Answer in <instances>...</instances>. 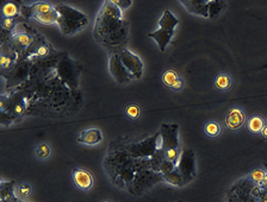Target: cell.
<instances>
[{"label": "cell", "instance_id": "cell-27", "mask_svg": "<svg viewBox=\"0 0 267 202\" xmlns=\"http://www.w3.org/2000/svg\"><path fill=\"white\" fill-rule=\"evenodd\" d=\"M251 195V202H267V189L261 186H254Z\"/></svg>", "mask_w": 267, "mask_h": 202}, {"label": "cell", "instance_id": "cell-32", "mask_svg": "<svg viewBox=\"0 0 267 202\" xmlns=\"http://www.w3.org/2000/svg\"><path fill=\"white\" fill-rule=\"evenodd\" d=\"M176 168H177V164H174V163H172V162H170V160H167V159H164V162H162L161 166H160L159 172L162 175V176H164V175L168 174V172L173 171Z\"/></svg>", "mask_w": 267, "mask_h": 202}, {"label": "cell", "instance_id": "cell-15", "mask_svg": "<svg viewBox=\"0 0 267 202\" xmlns=\"http://www.w3.org/2000/svg\"><path fill=\"white\" fill-rule=\"evenodd\" d=\"M103 141V133L99 129L92 127L82 131L78 137V142L85 145H97Z\"/></svg>", "mask_w": 267, "mask_h": 202}, {"label": "cell", "instance_id": "cell-10", "mask_svg": "<svg viewBox=\"0 0 267 202\" xmlns=\"http://www.w3.org/2000/svg\"><path fill=\"white\" fill-rule=\"evenodd\" d=\"M178 131H179V126L177 124H161L159 132L162 139V148H164V150L179 149Z\"/></svg>", "mask_w": 267, "mask_h": 202}, {"label": "cell", "instance_id": "cell-18", "mask_svg": "<svg viewBox=\"0 0 267 202\" xmlns=\"http://www.w3.org/2000/svg\"><path fill=\"white\" fill-rule=\"evenodd\" d=\"M265 124H266L265 119L261 117V115L254 114L248 118L247 129L249 132L253 133V135H260L261 130H263V127L265 126Z\"/></svg>", "mask_w": 267, "mask_h": 202}, {"label": "cell", "instance_id": "cell-37", "mask_svg": "<svg viewBox=\"0 0 267 202\" xmlns=\"http://www.w3.org/2000/svg\"><path fill=\"white\" fill-rule=\"evenodd\" d=\"M13 109H14V113H16V114H22L23 111H24V106H23L22 103L16 102V105H14Z\"/></svg>", "mask_w": 267, "mask_h": 202}, {"label": "cell", "instance_id": "cell-7", "mask_svg": "<svg viewBox=\"0 0 267 202\" xmlns=\"http://www.w3.org/2000/svg\"><path fill=\"white\" fill-rule=\"evenodd\" d=\"M177 169L182 174L186 184L191 182L196 177V156L192 149H184L180 152Z\"/></svg>", "mask_w": 267, "mask_h": 202}, {"label": "cell", "instance_id": "cell-34", "mask_svg": "<svg viewBox=\"0 0 267 202\" xmlns=\"http://www.w3.org/2000/svg\"><path fill=\"white\" fill-rule=\"evenodd\" d=\"M14 25H16V22H14L13 18H2L1 26L5 30H8V31H11V30L14 28Z\"/></svg>", "mask_w": 267, "mask_h": 202}, {"label": "cell", "instance_id": "cell-19", "mask_svg": "<svg viewBox=\"0 0 267 202\" xmlns=\"http://www.w3.org/2000/svg\"><path fill=\"white\" fill-rule=\"evenodd\" d=\"M164 181L166 183L171 184V186L173 187H184L186 186L185 180H184V177L182 176V174H180L179 170L176 168L173 171L168 172V174L164 175Z\"/></svg>", "mask_w": 267, "mask_h": 202}, {"label": "cell", "instance_id": "cell-8", "mask_svg": "<svg viewBox=\"0 0 267 202\" xmlns=\"http://www.w3.org/2000/svg\"><path fill=\"white\" fill-rule=\"evenodd\" d=\"M120 58L126 69L134 76V79H140L143 74V63L137 55L124 48L118 52Z\"/></svg>", "mask_w": 267, "mask_h": 202}, {"label": "cell", "instance_id": "cell-40", "mask_svg": "<svg viewBox=\"0 0 267 202\" xmlns=\"http://www.w3.org/2000/svg\"><path fill=\"white\" fill-rule=\"evenodd\" d=\"M261 187H263V188L267 189V175H266L265 180H264V181H263V183H261Z\"/></svg>", "mask_w": 267, "mask_h": 202}, {"label": "cell", "instance_id": "cell-38", "mask_svg": "<svg viewBox=\"0 0 267 202\" xmlns=\"http://www.w3.org/2000/svg\"><path fill=\"white\" fill-rule=\"evenodd\" d=\"M36 53H37V55H40V56H44V55H47V53H48V48H47V47H44V46L40 47V48H38V49H37Z\"/></svg>", "mask_w": 267, "mask_h": 202}, {"label": "cell", "instance_id": "cell-31", "mask_svg": "<svg viewBox=\"0 0 267 202\" xmlns=\"http://www.w3.org/2000/svg\"><path fill=\"white\" fill-rule=\"evenodd\" d=\"M164 156L165 159L170 160V162L178 164V160L180 157V151L179 149H170V150H164Z\"/></svg>", "mask_w": 267, "mask_h": 202}, {"label": "cell", "instance_id": "cell-12", "mask_svg": "<svg viewBox=\"0 0 267 202\" xmlns=\"http://www.w3.org/2000/svg\"><path fill=\"white\" fill-rule=\"evenodd\" d=\"M72 178L73 183L75 184L76 188L80 190H84L87 192L92 188L93 186V176H92L91 171H88L87 169L84 168H76L74 169L72 172Z\"/></svg>", "mask_w": 267, "mask_h": 202}, {"label": "cell", "instance_id": "cell-24", "mask_svg": "<svg viewBox=\"0 0 267 202\" xmlns=\"http://www.w3.org/2000/svg\"><path fill=\"white\" fill-rule=\"evenodd\" d=\"M204 133L209 138H216V137H218L222 133L221 125L215 120L206 121L205 125H204Z\"/></svg>", "mask_w": 267, "mask_h": 202}, {"label": "cell", "instance_id": "cell-16", "mask_svg": "<svg viewBox=\"0 0 267 202\" xmlns=\"http://www.w3.org/2000/svg\"><path fill=\"white\" fill-rule=\"evenodd\" d=\"M16 184L14 181H8V182L1 181V184H0V200L1 202H12L17 198L14 194Z\"/></svg>", "mask_w": 267, "mask_h": 202}, {"label": "cell", "instance_id": "cell-9", "mask_svg": "<svg viewBox=\"0 0 267 202\" xmlns=\"http://www.w3.org/2000/svg\"><path fill=\"white\" fill-rule=\"evenodd\" d=\"M109 70L111 75L115 77L117 82L122 85H127L134 79V76L126 69L123 63H122L120 55L118 53H112L109 59Z\"/></svg>", "mask_w": 267, "mask_h": 202}, {"label": "cell", "instance_id": "cell-29", "mask_svg": "<svg viewBox=\"0 0 267 202\" xmlns=\"http://www.w3.org/2000/svg\"><path fill=\"white\" fill-rule=\"evenodd\" d=\"M126 115L130 120H138L141 117V107L137 103H129L126 107Z\"/></svg>", "mask_w": 267, "mask_h": 202}, {"label": "cell", "instance_id": "cell-42", "mask_svg": "<svg viewBox=\"0 0 267 202\" xmlns=\"http://www.w3.org/2000/svg\"><path fill=\"white\" fill-rule=\"evenodd\" d=\"M264 168H265L266 171H267V162H264Z\"/></svg>", "mask_w": 267, "mask_h": 202}, {"label": "cell", "instance_id": "cell-11", "mask_svg": "<svg viewBox=\"0 0 267 202\" xmlns=\"http://www.w3.org/2000/svg\"><path fill=\"white\" fill-rule=\"evenodd\" d=\"M224 123L227 129L230 131H237L241 129L246 123V113L242 107L231 106L225 113Z\"/></svg>", "mask_w": 267, "mask_h": 202}, {"label": "cell", "instance_id": "cell-14", "mask_svg": "<svg viewBox=\"0 0 267 202\" xmlns=\"http://www.w3.org/2000/svg\"><path fill=\"white\" fill-rule=\"evenodd\" d=\"M55 8V6L50 2L43 1V2H36V4L31 6H23L22 7V14L26 18H32L37 14L42 13H48V12L53 11Z\"/></svg>", "mask_w": 267, "mask_h": 202}, {"label": "cell", "instance_id": "cell-6", "mask_svg": "<svg viewBox=\"0 0 267 202\" xmlns=\"http://www.w3.org/2000/svg\"><path fill=\"white\" fill-rule=\"evenodd\" d=\"M255 184L248 177H243L230 187L227 193V202H251L252 189Z\"/></svg>", "mask_w": 267, "mask_h": 202}, {"label": "cell", "instance_id": "cell-44", "mask_svg": "<svg viewBox=\"0 0 267 202\" xmlns=\"http://www.w3.org/2000/svg\"><path fill=\"white\" fill-rule=\"evenodd\" d=\"M179 202H182V201H179Z\"/></svg>", "mask_w": 267, "mask_h": 202}, {"label": "cell", "instance_id": "cell-26", "mask_svg": "<svg viewBox=\"0 0 267 202\" xmlns=\"http://www.w3.org/2000/svg\"><path fill=\"white\" fill-rule=\"evenodd\" d=\"M50 154H52V149H50V145L47 144V143H41V144H38L35 148V156L38 159H48Z\"/></svg>", "mask_w": 267, "mask_h": 202}, {"label": "cell", "instance_id": "cell-21", "mask_svg": "<svg viewBox=\"0 0 267 202\" xmlns=\"http://www.w3.org/2000/svg\"><path fill=\"white\" fill-rule=\"evenodd\" d=\"M34 41V38L31 36H29L25 32H19V34H16L13 36V46L16 47L17 50H23L26 49Z\"/></svg>", "mask_w": 267, "mask_h": 202}, {"label": "cell", "instance_id": "cell-5", "mask_svg": "<svg viewBox=\"0 0 267 202\" xmlns=\"http://www.w3.org/2000/svg\"><path fill=\"white\" fill-rule=\"evenodd\" d=\"M126 149L128 152L135 158H150L156 151L164 148H162L161 136H160V132H158L149 138L144 139V141L128 145Z\"/></svg>", "mask_w": 267, "mask_h": 202}, {"label": "cell", "instance_id": "cell-17", "mask_svg": "<svg viewBox=\"0 0 267 202\" xmlns=\"http://www.w3.org/2000/svg\"><path fill=\"white\" fill-rule=\"evenodd\" d=\"M213 87L218 92H228L233 87V79L229 74L219 73L213 80Z\"/></svg>", "mask_w": 267, "mask_h": 202}, {"label": "cell", "instance_id": "cell-35", "mask_svg": "<svg viewBox=\"0 0 267 202\" xmlns=\"http://www.w3.org/2000/svg\"><path fill=\"white\" fill-rule=\"evenodd\" d=\"M10 64H11V58L2 53V55L0 56V65H1L2 68H7Z\"/></svg>", "mask_w": 267, "mask_h": 202}, {"label": "cell", "instance_id": "cell-33", "mask_svg": "<svg viewBox=\"0 0 267 202\" xmlns=\"http://www.w3.org/2000/svg\"><path fill=\"white\" fill-rule=\"evenodd\" d=\"M112 2H114V5L117 6L118 8H120L121 11H123V10H126V8L128 7H130V6H132L133 4V1L132 0H111Z\"/></svg>", "mask_w": 267, "mask_h": 202}, {"label": "cell", "instance_id": "cell-1", "mask_svg": "<svg viewBox=\"0 0 267 202\" xmlns=\"http://www.w3.org/2000/svg\"><path fill=\"white\" fill-rule=\"evenodd\" d=\"M104 169L114 184L133 195L143 194L164 181L161 174L152 170L150 158H135L126 147H115V144L104 158Z\"/></svg>", "mask_w": 267, "mask_h": 202}, {"label": "cell", "instance_id": "cell-41", "mask_svg": "<svg viewBox=\"0 0 267 202\" xmlns=\"http://www.w3.org/2000/svg\"><path fill=\"white\" fill-rule=\"evenodd\" d=\"M12 202H26V201H24V200H20V199L16 198V199H14V200H13Z\"/></svg>", "mask_w": 267, "mask_h": 202}, {"label": "cell", "instance_id": "cell-43", "mask_svg": "<svg viewBox=\"0 0 267 202\" xmlns=\"http://www.w3.org/2000/svg\"><path fill=\"white\" fill-rule=\"evenodd\" d=\"M103 202H110V201H103Z\"/></svg>", "mask_w": 267, "mask_h": 202}, {"label": "cell", "instance_id": "cell-3", "mask_svg": "<svg viewBox=\"0 0 267 202\" xmlns=\"http://www.w3.org/2000/svg\"><path fill=\"white\" fill-rule=\"evenodd\" d=\"M55 8L59 13L58 25L64 35L70 36L75 34L88 24V18L86 14L72 6L58 4Z\"/></svg>", "mask_w": 267, "mask_h": 202}, {"label": "cell", "instance_id": "cell-28", "mask_svg": "<svg viewBox=\"0 0 267 202\" xmlns=\"http://www.w3.org/2000/svg\"><path fill=\"white\" fill-rule=\"evenodd\" d=\"M225 1H218V0H211L209 1V18H216L219 16L223 8L225 7Z\"/></svg>", "mask_w": 267, "mask_h": 202}, {"label": "cell", "instance_id": "cell-20", "mask_svg": "<svg viewBox=\"0 0 267 202\" xmlns=\"http://www.w3.org/2000/svg\"><path fill=\"white\" fill-rule=\"evenodd\" d=\"M32 19H35L41 24H44V25H53V24H58L59 13L56 11V8H54V10L48 12V13L37 14V16L32 17Z\"/></svg>", "mask_w": 267, "mask_h": 202}, {"label": "cell", "instance_id": "cell-25", "mask_svg": "<svg viewBox=\"0 0 267 202\" xmlns=\"http://www.w3.org/2000/svg\"><path fill=\"white\" fill-rule=\"evenodd\" d=\"M267 171L265 168H254L253 170L248 174V178L253 182L255 186H261L263 181L265 180Z\"/></svg>", "mask_w": 267, "mask_h": 202}, {"label": "cell", "instance_id": "cell-30", "mask_svg": "<svg viewBox=\"0 0 267 202\" xmlns=\"http://www.w3.org/2000/svg\"><path fill=\"white\" fill-rule=\"evenodd\" d=\"M19 7L14 2H6L2 6V17L4 18H13L18 14Z\"/></svg>", "mask_w": 267, "mask_h": 202}, {"label": "cell", "instance_id": "cell-36", "mask_svg": "<svg viewBox=\"0 0 267 202\" xmlns=\"http://www.w3.org/2000/svg\"><path fill=\"white\" fill-rule=\"evenodd\" d=\"M183 88H184V80L182 79V77H180V80L176 83V86L172 88V91L179 92V91H183Z\"/></svg>", "mask_w": 267, "mask_h": 202}, {"label": "cell", "instance_id": "cell-13", "mask_svg": "<svg viewBox=\"0 0 267 202\" xmlns=\"http://www.w3.org/2000/svg\"><path fill=\"white\" fill-rule=\"evenodd\" d=\"M180 2L190 13L209 18V1L206 0H183Z\"/></svg>", "mask_w": 267, "mask_h": 202}, {"label": "cell", "instance_id": "cell-23", "mask_svg": "<svg viewBox=\"0 0 267 202\" xmlns=\"http://www.w3.org/2000/svg\"><path fill=\"white\" fill-rule=\"evenodd\" d=\"M14 194L20 200H28L32 194V187L26 182H20L16 184V188H14Z\"/></svg>", "mask_w": 267, "mask_h": 202}, {"label": "cell", "instance_id": "cell-39", "mask_svg": "<svg viewBox=\"0 0 267 202\" xmlns=\"http://www.w3.org/2000/svg\"><path fill=\"white\" fill-rule=\"evenodd\" d=\"M260 136L263 137L264 139H267V123L265 124V126L263 127V130H261V132H260Z\"/></svg>", "mask_w": 267, "mask_h": 202}, {"label": "cell", "instance_id": "cell-4", "mask_svg": "<svg viewBox=\"0 0 267 202\" xmlns=\"http://www.w3.org/2000/svg\"><path fill=\"white\" fill-rule=\"evenodd\" d=\"M178 25H179V19L170 10H165L159 20V29L156 31L149 32L148 37L155 41L160 51H165L166 48L171 43Z\"/></svg>", "mask_w": 267, "mask_h": 202}, {"label": "cell", "instance_id": "cell-2", "mask_svg": "<svg viewBox=\"0 0 267 202\" xmlns=\"http://www.w3.org/2000/svg\"><path fill=\"white\" fill-rule=\"evenodd\" d=\"M94 37L103 47L118 53L124 49L128 40V23L122 11L112 1H105L94 22Z\"/></svg>", "mask_w": 267, "mask_h": 202}, {"label": "cell", "instance_id": "cell-22", "mask_svg": "<svg viewBox=\"0 0 267 202\" xmlns=\"http://www.w3.org/2000/svg\"><path fill=\"white\" fill-rule=\"evenodd\" d=\"M179 80H180L179 74H178L174 69H166L164 73H162L161 81L166 87H168L170 89L173 88Z\"/></svg>", "mask_w": 267, "mask_h": 202}]
</instances>
